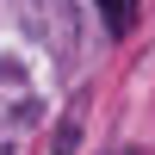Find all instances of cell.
<instances>
[{"mask_svg":"<svg viewBox=\"0 0 155 155\" xmlns=\"http://www.w3.org/2000/svg\"><path fill=\"white\" fill-rule=\"evenodd\" d=\"M93 6H99V19H106L112 37H130V25H137V0H93Z\"/></svg>","mask_w":155,"mask_h":155,"instance_id":"6da1fadb","label":"cell"},{"mask_svg":"<svg viewBox=\"0 0 155 155\" xmlns=\"http://www.w3.org/2000/svg\"><path fill=\"white\" fill-rule=\"evenodd\" d=\"M124 155H143V149H124Z\"/></svg>","mask_w":155,"mask_h":155,"instance_id":"7a4b0ae2","label":"cell"}]
</instances>
